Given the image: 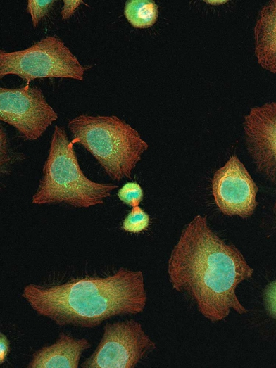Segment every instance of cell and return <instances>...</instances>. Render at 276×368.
Instances as JSON below:
<instances>
[{"label": "cell", "mask_w": 276, "mask_h": 368, "mask_svg": "<svg viewBox=\"0 0 276 368\" xmlns=\"http://www.w3.org/2000/svg\"><path fill=\"white\" fill-rule=\"evenodd\" d=\"M253 272L241 252L218 236L201 215L184 227L168 265L172 288L187 293L212 322L224 319L231 309L247 312L235 291Z\"/></svg>", "instance_id": "1"}, {"label": "cell", "mask_w": 276, "mask_h": 368, "mask_svg": "<svg viewBox=\"0 0 276 368\" xmlns=\"http://www.w3.org/2000/svg\"><path fill=\"white\" fill-rule=\"evenodd\" d=\"M22 296L59 326L92 328L118 315L142 312L146 303L141 271L120 268L105 277L73 279L49 286L28 284Z\"/></svg>", "instance_id": "2"}, {"label": "cell", "mask_w": 276, "mask_h": 368, "mask_svg": "<svg viewBox=\"0 0 276 368\" xmlns=\"http://www.w3.org/2000/svg\"><path fill=\"white\" fill-rule=\"evenodd\" d=\"M64 127L55 126L42 177L32 202L36 205L64 203L78 208L103 204L118 188L96 182L82 170Z\"/></svg>", "instance_id": "3"}, {"label": "cell", "mask_w": 276, "mask_h": 368, "mask_svg": "<svg viewBox=\"0 0 276 368\" xmlns=\"http://www.w3.org/2000/svg\"><path fill=\"white\" fill-rule=\"evenodd\" d=\"M68 125L73 143L82 146L115 181L131 177L149 147L134 128L115 115L82 114Z\"/></svg>", "instance_id": "4"}, {"label": "cell", "mask_w": 276, "mask_h": 368, "mask_svg": "<svg viewBox=\"0 0 276 368\" xmlns=\"http://www.w3.org/2000/svg\"><path fill=\"white\" fill-rule=\"evenodd\" d=\"M87 68L55 36L42 38L31 46L13 52L0 50V78L15 75L27 84L42 78L83 80Z\"/></svg>", "instance_id": "5"}, {"label": "cell", "mask_w": 276, "mask_h": 368, "mask_svg": "<svg viewBox=\"0 0 276 368\" xmlns=\"http://www.w3.org/2000/svg\"><path fill=\"white\" fill-rule=\"evenodd\" d=\"M156 348L141 324L131 319L108 323L103 337L83 368H133Z\"/></svg>", "instance_id": "6"}, {"label": "cell", "mask_w": 276, "mask_h": 368, "mask_svg": "<svg viewBox=\"0 0 276 368\" xmlns=\"http://www.w3.org/2000/svg\"><path fill=\"white\" fill-rule=\"evenodd\" d=\"M0 119L28 141L39 139L58 119L42 91L27 84L20 88H0Z\"/></svg>", "instance_id": "7"}, {"label": "cell", "mask_w": 276, "mask_h": 368, "mask_svg": "<svg viewBox=\"0 0 276 368\" xmlns=\"http://www.w3.org/2000/svg\"><path fill=\"white\" fill-rule=\"evenodd\" d=\"M211 186L215 204L223 214L247 218L253 213L258 186L237 156L215 172Z\"/></svg>", "instance_id": "8"}, {"label": "cell", "mask_w": 276, "mask_h": 368, "mask_svg": "<svg viewBox=\"0 0 276 368\" xmlns=\"http://www.w3.org/2000/svg\"><path fill=\"white\" fill-rule=\"evenodd\" d=\"M244 130L257 170L276 184V103L252 108L244 117Z\"/></svg>", "instance_id": "9"}, {"label": "cell", "mask_w": 276, "mask_h": 368, "mask_svg": "<svg viewBox=\"0 0 276 368\" xmlns=\"http://www.w3.org/2000/svg\"><path fill=\"white\" fill-rule=\"evenodd\" d=\"M90 347L86 338L61 333L57 341L33 354L29 368H77L82 352Z\"/></svg>", "instance_id": "10"}, {"label": "cell", "mask_w": 276, "mask_h": 368, "mask_svg": "<svg viewBox=\"0 0 276 368\" xmlns=\"http://www.w3.org/2000/svg\"><path fill=\"white\" fill-rule=\"evenodd\" d=\"M255 55L265 70L276 73V0L266 3L254 27Z\"/></svg>", "instance_id": "11"}, {"label": "cell", "mask_w": 276, "mask_h": 368, "mask_svg": "<svg viewBox=\"0 0 276 368\" xmlns=\"http://www.w3.org/2000/svg\"><path fill=\"white\" fill-rule=\"evenodd\" d=\"M124 15L133 27L149 28L157 20L158 7L152 0H128L124 6Z\"/></svg>", "instance_id": "12"}, {"label": "cell", "mask_w": 276, "mask_h": 368, "mask_svg": "<svg viewBox=\"0 0 276 368\" xmlns=\"http://www.w3.org/2000/svg\"><path fill=\"white\" fill-rule=\"evenodd\" d=\"M149 215L139 205L132 207L122 222V229L126 232L137 234L148 229Z\"/></svg>", "instance_id": "13"}, {"label": "cell", "mask_w": 276, "mask_h": 368, "mask_svg": "<svg viewBox=\"0 0 276 368\" xmlns=\"http://www.w3.org/2000/svg\"><path fill=\"white\" fill-rule=\"evenodd\" d=\"M144 196L141 186L134 182H127L118 191V198L131 207L138 206Z\"/></svg>", "instance_id": "14"}, {"label": "cell", "mask_w": 276, "mask_h": 368, "mask_svg": "<svg viewBox=\"0 0 276 368\" xmlns=\"http://www.w3.org/2000/svg\"><path fill=\"white\" fill-rule=\"evenodd\" d=\"M55 3V0L27 1V11L31 16L34 27H36L39 22L49 13Z\"/></svg>", "instance_id": "15"}, {"label": "cell", "mask_w": 276, "mask_h": 368, "mask_svg": "<svg viewBox=\"0 0 276 368\" xmlns=\"http://www.w3.org/2000/svg\"><path fill=\"white\" fill-rule=\"evenodd\" d=\"M263 300L269 315L276 319V280L266 286Z\"/></svg>", "instance_id": "16"}, {"label": "cell", "mask_w": 276, "mask_h": 368, "mask_svg": "<svg viewBox=\"0 0 276 368\" xmlns=\"http://www.w3.org/2000/svg\"><path fill=\"white\" fill-rule=\"evenodd\" d=\"M11 158L8 155L7 138L6 132L4 129L1 127L0 130V165L1 172L3 173L4 169L6 168L8 165L10 163Z\"/></svg>", "instance_id": "17"}, {"label": "cell", "mask_w": 276, "mask_h": 368, "mask_svg": "<svg viewBox=\"0 0 276 368\" xmlns=\"http://www.w3.org/2000/svg\"><path fill=\"white\" fill-rule=\"evenodd\" d=\"M84 3L82 0H64L61 15L63 20L70 18L78 7Z\"/></svg>", "instance_id": "18"}, {"label": "cell", "mask_w": 276, "mask_h": 368, "mask_svg": "<svg viewBox=\"0 0 276 368\" xmlns=\"http://www.w3.org/2000/svg\"><path fill=\"white\" fill-rule=\"evenodd\" d=\"M10 352V342L5 334H0V364H2L6 360Z\"/></svg>", "instance_id": "19"}, {"label": "cell", "mask_w": 276, "mask_h": 368, "mask_svg": "<svg viewBox=\"0 0 276 368\" xmlns=\"http://www.w3.org/2000/svg\"><path fill=\"white\" fill-rule=\"evenodd\" d=\"M274 213H275V222H276V202H275V205H274Z\"/></svg>", "instance_id": "20"}]
</instances>
